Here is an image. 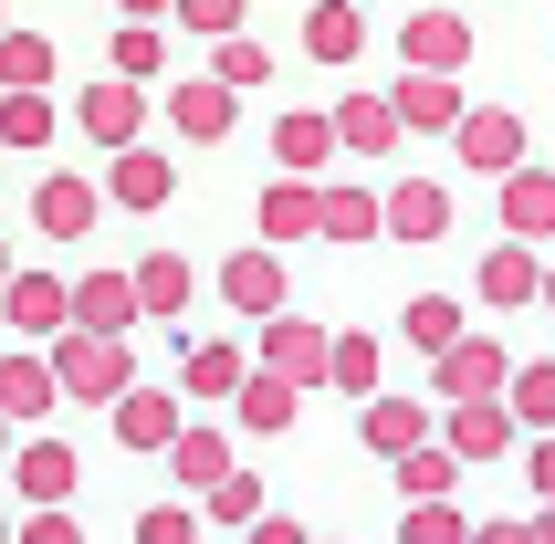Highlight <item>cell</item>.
<instances>
[{
    "mask_svg": "<svg viewBox=\"0 0 555 544\" xmlns=\"http://www.w3.org/2000/svg\"><path fill=\"white\" fill-rule=\"evenodd\" d=\"M74 398H105V388H126V357H116V335H63V366H53Z\"/></svg>",
    "mask_w": 555,
    "mask_h": 544,
    "instance_id": "6da1fadb",
    "label": "cell"
},
{
    "mask_svg": "<svg viewBox=\"0 0 555 544\" xmlns=\"http://www.w3.org/2000/svg\"><path fill=\"white\" fill-rule=\"evenodd\" d=\"M0 303H11V325H22V335H53V325H63V283H53V272L0 283Z\"/></svg>",
    "mask_w": 555,
    "mask_h": 544,
    "instance_id": "7a4b0ae2",
    "label": "cell"
},
{
    "mask_svg": "<svg viewBox=\"0 0 555 544\" xmlns=\"http://www.w3.org/2000/svg\"><path fill=\"white\" fill-rule=\"evenodd\" d=\"M53 74V42H31V31H0V94H42Z\"/></svg>",
    "mask_w": 555,
    "mask_h": 544,
    "instance_id": "3957f363",
    "label": "cell"
},
{
    "mask_svg": "<svg viewBox=\"0 0 555 544\" xmlns=\"http://www.w3.org/2000/svg\"><path fill=\"white\" fill-rule=\"evenodd\" d=\"M22 492L31 503H63V492H74V451H63V440H31L22 451Z\"/></svg>",
    "mask_w": 555,
    "mask_h": 544,
    "instance_id": "277c9868",
    "label": "cell"
},
{
    "mask_svg": "<svg viewBox=\"0 0 555 544\" xmlns=\"http://www.w3.org/2000/svg\"><path fill=\"white\" fill-rule=\"evenodd\" d=\"M42 398H53V366H31V357L0 366V419H42Z\"/></svg>",
    "mask_w": 555,
    "mask_h": 544,
    "instance_id": "5b68a950",
    "label": "cell"
},
{
    "mask_svg": "<svg viewBox=\"0 0 555 544\" xmlns=\"http://www.w3.org/2000/svg\"><path fill=\"white\" fill-rule=\"evenodd\" d=\"M126 451H168V440H179V409H168V398H126Z\"/></svg>",
    "mask_w": 555,
    "mask_h": 544,
    "instance_id": "8992f818",
    "label": "cell"
},
{
    "mask_svg": "<svg viewBox=\"0 0 555 544\" xmlns=\"http://www.w3.org/2000/svg\"><path fill=\"white\" fill-rule=\"evenodd\" d=\"M85 220H94V189L85 179H53V189H42V231H53V242H74Z\"/></svg>",
    "mask_w": 555,
    "mask_h": 544,
    "instance_id": "52a82bcc",
    "label": "cell"
},
{
    "mask_svg": "<svg viewBox=\"0 0 555 544\" xmlns=\"http://www.w3.org/2000/svg\"><path fill=\"white\" fill-rule=\"evenodd\" d=\"M85 137H137V94H126V85H94L85 94Z\"/></svg>",
    "mask_w": 555,
    "mask_h": 544,
    "instance_id": "ba28073f",
    "label": "cell"
},
{
    "mask_svg": "<svg viewBox=\"0 0 555 544\" xmlns=\"http://www.w3.org/2000/svg\"><path fill=\"white\" fill-rule=\"evenodd\" d=\"M126 303H137V283H116V272H105V283H85V303H74V314H85V335H116Z\"/></svg>",
    "mask_w": 555,
    "mask_h": 544,
    "instance_id": "9c48e42d",
    "label": "cell"
},
{
    "mask_svg": "<svg viewBox=\"0 0 555 544\" xmlns=\"http://www.w3.org/2000/svg\"><path fill=\"white\" fill-rule=\"evenodd\" d=\"M0 137H11V147H42V137H53V105H42V94H0Z\"/></svg>",
    "mask_w": 555,
    "mask_h": 544,
    "instance_id": "30bf717a",
    "label": "cell"
},
{
    "mask_svg": "<svg viewBox=\"0 0 555 544\" xmlns=\"http://www.w3.org/2000/svg\"><path fill=\"white\" fill-rule=\"evenodd\" d=\"M116 199L126 210H157V199H168V168H157V157H116Z\"/></svg>",
    "mask_w": 555,
    "mask_h": 544,
    "instance_id": "8fae6325",
    "label": "cell"
},
{
    "mask_svg": "<svg viewBox=\"0 0 555 544\" xmlns=\"http://www.w3.org/2000/svg\"><path fill=\"white\" fill-rule=\"evenodd\" d=\"M179 126H189V137H220V126H231V105H220L210 85H189V94H179Z\"/></svg>",
    "mask_w": 555,
    "mask_h": 544,
    "instance_id": "7c38bea8",
    "label": "cell"
},
{
    "mask_svg": "<svg viewBox=\"0 0 555 544\" xmlns=\"http://www.w3.org/2000/svg\"><path fill=\"white\" fill-rule=\"evenodd\" d=\"M273 357L305 377V366H325V335H314V325H273Z\"/></svg>",
    "mask_w": 555,
    "mask_h": 544,
    "instance_id": "4fadbf2b",
    "label": "cell"
},
{
    "mask_svg": "<svg viewBox=\"0 0 555 544\" xmlns=\"http://www.w3.org/2000/svg\"><path fill=\"white\" fill-rule=\"evenodd\" d=\"M367 440H377V451H409V440H420V409H399V398H388V409L367 419Z\"/></svg>",
    "mask_w": 555,
    "mask_h": 544,
    "instance_id": "5bb4252c",
    "label": "cell"
},
{
    "mask_svg": "<svg viewBox=\"0 0 555 544\" xmlns=\"http://www.w3.org/2000/svg\"><path fill=\"white\" fill-rule=\"evenodd\" d=\"M314 53H357V11H314Z\"/></svg>",
    "mask_w": 555,
    "mask_h": 544,
    "instance_id": "9a60e30c",
    "label": "cell"
},
{
    "mask_svg": "<svg viewBox=\"0 0 555 544\" xmlns=\"http://www.w3.org/2000/svg\"><path fill=\"white\" fill-rule=\"evenodd\" d=\"M409 335H420V346L440 357V346H451V303H409Z\"/></svg>",
    "mask_w": 555,
    "mask_h": 544,
    "instance_id": "2e32d148",
    "label": "cell"
},
{
    "mask_svg": "<svg viewBox=\"0 0 555 544\" xmlns=\"http://www.w3.org/2000/svg\"><path fill=\"white\" fill-rule=\"evenodd\" d=\"M231 303H273V262H231Z\"/></svg>",
    "mask_w": 555,
    "mask_h": 544,
    "instance_id": "e0dca14e",
    "label": "cell"
},
{
    "mask_svg": "<svg viewBox=\"0 0 555 544\" xmlns=\"http://www.w3.org/2000/svg\"><path fill=\"white\" fill-rule=\"evenodd\" d=\"M336 377H346V388H367V377H377V357H367V335H346V346H336Z\"/></svg>",
    "mask_w": 555,
    "mask_h": 544,
    "instance_id": "ac0fdd59",
    "label": "cell"
},
{
    "mask_svg": "<svg viewBox=\"0 0 555 544\" xmlns=\"http://www.w3.org/2000/svg\"><path fill=\"white\" fill-rule=\"evenodd\" d=\"M472 157H482V168H493V157H514V126H503V116H482V126H472Z\"/></svg>",
    "mask_w": 555,
    "mask_h": 544,
    "instance_id": "d6986e66",
    "label": "cell"
},
{
    "mask_svg": "<svg viewBox=\"0 0 555 544\" xmlns=\"http://www.w3.org/2000/svg\"><path fill=\"white\" fill-rule=\"evenodd\" d=\"M399 231H440V189H409V199H399Z\"/></svg>",
    "mask_w": 555,
    "mask_h": 544,
    "instance_id": "ffe728a7",
    "label": "cell"
},
{
    "mask_svg": "<svg viewBox=\"0 0 555 544\" xmlns=\"http://www.w3.org/2000/svg\"><path fill=\"white\" fill-rule=\"evenodd\" d=\"M462 451H503V419H493V409H462Z\"/></svg>",
    "mask_w": 555,
    "mask_h": 544,
    "instance_id": "44dd1931",
    "label": "cell"
},
{
    "mask_svg": "<svg viewBox=\"0 0 555 544\" xmlns=\"http://www.w3.org/2000/svg\"><path fill=\"white\" fill-rule=\"evenodd\" d=\"M137 294H147V303H179V294H189V272H179V262H147V283H137Z\"/></svg>",
    "mask_w": 555,
    "mask_h": 544,
    "instance_id": "7402d4cb",
    "label": "cell"
},
{
    "mask_svg": "<svg viewBox=\"0 0 555 544\" xmlns=\"http://www.w3.org/2000/svg\"><path fill=\"white\" fill-rule=\"evenodd\" d=\"M189 534H199L189 514H147V523H137V544H189Z\"/></svg>",
    "mask_w": 555,
    "mask_h": 544,
    "instance_id": "603a6c76",
    "label": "cell"
},
{
    "mask_svg": "<svg viewBox=\"0 0 555 544\" xmlns=\"http://www.w3.org/2000/svg\"><path fill=\"white\" fill-rule=\"evenodd\" d=\"M22 544H74V523H63V514H31V523H22Z\"/></svg>",
    "mask_w": 555,
    "mask_h": 544,
    "instance_id": "cb8c5ba5",
    "label": "cell"
},
{
    "mask_svg": "<svg viewBox=\"0 0 555 544\" xmlns=\"http://www.w3.org/2000/svg\"><path fill=\"white\" fill-rule=\"evenodd\" d=\"M179 11H189L199 31H231V0H179Z\"/></svg>",
    "mask_w": 555,
    "mask_h": 544,
    "instance_id": "d4e9b609",
    "label": "cell"
},
{
    "mask_svg": "<svg viewBox=\"0 0 555 544\" xmlns=\"http://www.w3.org/2000/svg\"><path fill=\"white\" fill-rule=\"evenodd\" d=\"M525 409H534V419H555V377H525Z\"/></svg>",
    "mask_w": 555,
    "mask_h": 544,
    "instance_id": "484cf974",
    "label": "cell"
},
{
    "mask_svg": "<svg viewBox=\"0 0 555 544\" xmlns=\"http://www.w3.org/2000/svg\"><path fill=\"white\" fill-rule=\"evenodd\" d=\"M126 11H168V0H126Z\"/></svg>",
    "mask_w": 555,
    "mask_h": 544,
    "instance_id": "4316f807",
    "label": "cell"
},
{
    "mask_svg": "<svg viewBox=\"0 0 555 544\" xmlns=\"http://www.w3.org/2000/svg\"><path fill=\"white\" fill-rule=\"evenodd\" d=\"M0 283H11V251H0Z\"/></svg>",
    "mask_w": 555,
    "mask_h": 544,
    "instance_id": "83f0119b",
    "label": "cell"
},
{
    "mask_svg": "<svg viewBox=\"0 0 555 544\" xmlns=\"http://www.w3.org/2000/svg\"><path fill=\"white\" fill-rule=\"evenodd\" d=\"M0 451H11V419H0Z\"/></svg>",
    "mask_w": 555,
    "mask_h": 544,
    "instance_id": "f1b7e54d",
    "label": "cell"
},
{
    "mask_svg": "<svg viewBox=\"0 0 555 544\" xmlns=\"http://www.w3.org/2000/svg\"><path fill=\"white\" fill-rule=\"evenodd\" d=\"M0 544H11V523H0Z\"/></svg>",
    "mask_w": 555,
    "mask_h": 544,
    "instance_id": "f546056e",
    "label": "cell"
},
{
    "mask_svg": "<svg viewBox=\"0 0 555 544\" xmlns=\"http://www.w3.org/2000/svg\"><path fill=\"white\" fill-rule=\"evenodd\" d=\"M545 544H555V523H545Z\"/></svg>",
    "mask_w": 555,
    "mask_h": 544,
    "instance_id": "4dcf8cb0",
    "label": "cell"
},
{
    "mask_svg": "<svg viewBox=\"0 0 555 544\" xmlns=\"http://www.w3.org/2000/svg\"><path fill=\"white\" fill-rule=\"evenodd\" d=\"M545 294H555V283H545Z\"/></svg>",
    "mask_w": 555,
    "mask_h": 544,
    "instance_id": "1f68e13d",
    "label": "cell"
}]
</instances>
